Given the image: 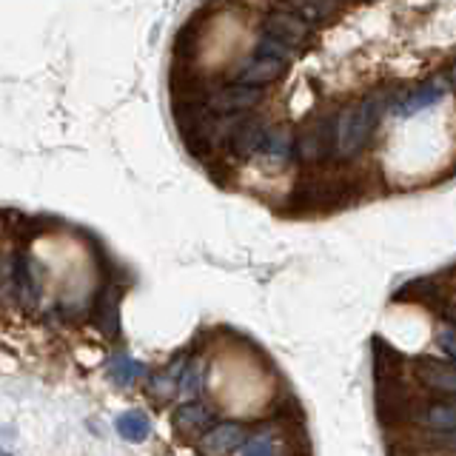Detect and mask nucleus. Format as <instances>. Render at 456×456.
Masks as SVG:
<instances>
[{
	"mask_svg": "<svg viewBox=\"0 0 456 456\" xmlns=\"http://www.w3.org/2000/svg\"><path fill=\"white\" fill-rule=\"evenodd\" d=\"M391 100H394V94L377 92L368 100H362V103H356L339 114L337 118V157L348 160V157L360 154L368 146V140L377 132V126H379Z\"/></svg>",
	"mask_w": 456,
	"mask_h": 456,
	"instance_id": "obj_1",
	"label": "nucleus"
},
{
	"mask_svg": "<svg viewBox=\"0 0 456 456\" xmlns=\"http://www.w3.org/2000/svg\"><path fill=\"white\" fill-rule=\"evenodd\" d=\"M337 154V120L322 118L305 126L294 140V157L299 163H322Z\"/></svg>",
	"mask_w": 456,
	"mask_h": 456,
	"instance_id": "obj_2",
	"label": "nucleus"
},
{
	"mask_svg": "<svg viewBox=\"0 0 456 456\" xmlns=\"http://www.w3.org/2000/svg\"><path fill=\"white\" fill-rule=\"evenodd\" d=\"M351 200V185L339 180H322V183H303L291 194V206L299 208H339Z\"/></svg>",
	"mask_w": 456,
	"mask_h": 456,
	"instance_id": "obj_3",
	"label": "nucleus"
},
{
	"mask_svg": "<svg viewBox=\"0 0 456 456\" xmlns=\"http://www.w3.org/2000/svg\"><path fill=\"white\" fill-rule=\"evenodd\" d=\"M263 100V86L237 83L232 89H223L217 94H208V109L214 114H242L254 109Z\"/></svg>",
	"mask_w": 456,
	"mask_h": 456,
	"instance_id": "obj_4",
	"label": "nucleus"
},
{
	"mask_svg": "<svg viewBox=\"0 0 456 456\" xmlns=\"http://www.w3.org/2000/svg\"><path fill=\"white\" fill-rule=\"evenodd\" d=\"M263 32L277 37L280 43H285V46L297 49L311 37V26H308V20H303L294 12H271L263 23Z\"/></svg>",
	"mask_w": 456,
	"mask_h": 456,
	"instance_id": "obj_5",
	"label": "nucleus"
},
{
	"mask_svg": "<svg viewBox=\"0 0 456 456\" xmlns=\"http://www.w3.org/2000/svg\"><path fill=\"white\" fill-rule=\"evenodd\" d=\"M265 140H268L265 123L256 118H246L234 123L232 134H228V149H232V154L240 157V160H248L256 151H263Z\"/></svg>",
	"mask_w": 456,
	"mask_h": 456,
	"instance_id": "obj_6",
	"label": "nucleus"
},
{
	"mask_svg": "<svg viewBox=\"0 0 456 456\" xmlns=\"http://www.w3.org/2000/svg\"><path fill=\"white\" fill-rule=\"evenodd\" d=\"M40 265L32 260V256H18L14 260V271H12V260H6L4 265V285L14 280L18 285V299L26 305H32L37 299V289H40Z\"/></svg>",
	"mask_w": 456,
	"mask_h": 456,
	"instance_id": "obj_7",
	"label": "nucleus"
},
{
	"mask_svg": "<svg viewBox=\"0 0 456 456\" xmlns=\"http://www.w3.org/2000/svg\"><path fill=\"white\" fill-rule=\"evenodd\" d=\"M94 325L103 331L109 339L120 337V289L118 285H103L100 294L94 297Z\"/></svg>",
	"mask_w": 456,
	"mask_h": 456,
	"instance_id": "obj_8",
	"label": "nucleus"
},
{
	"mask_svg": "<svg viewBox=\"0 0 456 456\" xmlns=\"http://www.w3.org/2000/svg\"><path fill=\"white\" fill-rule=\"evenodd\" d=\"M285 66H289V61H280V57H271V54H260V52H256L248 63L240 66L237 83L265 86L271 80H280L285 75Z\"/></svg>",
	"mask_w": 456,
	"mask_h": 456,
	"instance_id": "obj_9",
	"label": "nucleus"
},
{
	"mask_svg": "<svg viewBox=\"0 0 456 456\" xmlns=\"http://www.w3.org/2000/svg\"><path fill=\"white\" fill-rule=\"evenodd\" d=\"M246 431H242L240 422H220L208 428L200 439V451L203 453H237V448L246 442Z\"/></svg>",
	"mask_w": 456,
	"mask_h": 456,
	"instance_id": "obj_10",
	"label": "nucleus"
},
{
	"mask_svg": "<svg viewBox=\"0 0 456 456\" xmlns=\"http://www.w3.org/2000/svg\"><path fill=\"white\" fill-rule=\"evenodd\" d=\"M417 377L422 379L425 388L456 396V365L439 360H417Z\"/></svg>",
	"mask_w": 456,
	"mask_h": 456,
	"instance_id": "obj_11",
	"label": "nucleus"
},
{
	"mask_svg": "<svg viewBox=\"0 0 456 456\" xmlns=\"http://www.w3.org/2000/svg\"><path fill=\"white\" fill-rule=\"evenodd\" d=\"M214 422V411L203 403H185L175 413V431L185 439L203 436Z\"/></svg>",
	"mask_w": 456,
	"mask_h": 456,
	"instance_id": "obj_12",
	"label": "nucleus"
},
{
	"mask_svg": "<svg viewBox=\"0 0 456 456\" xmlns=\"http://www.w3.org/2000/svg\"><path fill=\"white\" fill-rule=\"evenodd\" d=\"M413 419H417L419 425L436 428V431H456V399L451 396L448 403L425 405L413 413Z\"/></svg>",
	"mask_w": 456,
	"mask_h": 456,
	"instance_id": "obj_13",
	"label": "nucleus"
},
{
	"mask_svg": "<svg viewBox=\"0 0 456 456\" xmlns=\"http://www.w3.org/2000/svg\"><path fill=\"white\" fill-rule=\"evenodd\" d=\"M294 140L291 132L285 126L280 128H271L268 132V140H265V146H263V154L268 157V160H274V163H285V160H291V154H294Z\"/></svg>",
	"mask_w": 456,
	"mask_h": 456,
	"instance_id": "obj_14",
	"label": "nucleus"
},
{
	"mask_svg": "<svg viewBox=\"0 0 456 456\" xmlns=\"http://www.w3.org/2000/svg\"><path fill=\"white\" fill-rule=\"evenodd\" d=\"M118 434L128 442H142L151 434V422L142 411H126L118 417Z\"/></svg>",
	"mask_w": 456,
	"mask_h": 456,
	"instance_id": "obj_15",
	"label": "nucleus"
},
{
	"mask_svg": "<svg viewBox=\"0 0 456 456\" xmlns=\"http://www.w3.org/2000/svg\"><path fill=\"white\" fill-rule=\"evenodd\" d=\"M109 374L114 382H120V385H134L146 377V365H142L140 360H132V356L120 354L109 362Z\"/></svg>",
	"mask_w": 456,
	"mask_h": 456,
	"instance_id": "obj_16",
	"label": "nucleus"
},
{
	"mask_svg": "<svg viewBox=\"0 0 456 456\" xmlns=\"http://www.w3.org/2000/svg\"><path fill=\"white\" fill-rule=\"evenodd\" d=\"M197 46H200V14L191 18L185 26H180L177 40H175V57L180 63H189L197 52Z\"/></svg>",
	"mask_w": 456,
	"mask_h": 456,
	"instance_id": "obj_17",
	"label": "nucleus"
},
{
	"mask_svg": "<svg viewBox=\"0 0 456 456\" xmlns=\"http://www.w3.org/2000/svg\"><path fill=\"white\" fill-rule=\"evenodd\" d=\"M439 97H442V92H439L436 83H422L417 92L405 94V103L399 106V114H403V118H408V114H413V111H422L428 106H434Z\"/></svg>",
	"mask_w": 456,
	"mask_h": 456,
	"instance_id": "obj_18",
	"label": "nucleus"
},
{
	"mask_svg": "<svg viewBox=\"0 0 456 456\" xmlns=\"http://www.w3.org/2000/svg\"><path fill=\"white\" fill-rule=\"evenodd\" d=\"M285 448L277 445L274 439H271L268 434H256V436H248L242 445L237 448L240 456H271V453H282Z\"/></svg>",
	"mask_w": 456,
	"mask_h": 456,
	"instance_id": "obj_19",
	"label": "nucleus"
},
{
	"mask_svg": "<svg viewBox=\"0 0 456 456\" xmlns=\"http://www.w3.org/2000/svg\"><path fill=\"white\" fill-rule=\"evenodd\" d=\"M206 379V365H189V368H183V374H180V391L183 394H197L200 391V385H203Z\"/></svg>",
	"mask_w": 456,
	"mask_h": 456,
	"instance_id": "obj_20",
	"label": "nucleus"
},
{
	"mask_svg": "<svg viewBox=\"0 0 456 456\" xmlns=\"http://www.w3.org/2000/svg\"><path fill=\"white\" fill-rule=\"evenodd\" d=\"M436 342H439V348L451 356V360H456V325H451V328H442L439 337H436Z\"/></svg>",
	"mask_w": 456,
	"mask_h": 456,
	"instance_id": "obj_21",
	"label": "nucleus"
},
{
	"mask_svg": "<svg viewBox=\"0 0 456 456\" xmlns=\"http://www.w3.org/2000/svg\"><path fill=\"white\" fill-rule=\"evenodd\" d=\"M431 439L436 442V445H434V451H453V453H456V431L434 434Z\"/></svg>",
	"mask_w": 456,
	"mask_h": 456,
	"instance_id": "obj_22",
	"label": "nucleus"
},
{
	"mask_svg": "<svg viewBox=\"0 0 456 456\" xmlns=\"http://www.w3.org/2000/svg\"><path fill=\"white\" fill-rule=\"evenodd\" d=\"M451 83H453V89H456V63L451 66Z\"/></svg>",
	"mask_w": 456,
	"mask_h": 456,
	"instance_id": "obj_23",
	"label": "nucleus"
},
{
	"mask_svg": "<svg viewBox=\"0 0 456 456\" xmlns=\"http://www.w3.org/2000/svg\"><path fill=\"white\" fill-rule=\"evenodd\" d=\"M451 320H453V322H456V308H453V311H451Z\"/></svg>",
	"mask_w": 456,
	"mask_h": 456,
	"instance_id": "obj_24",
	"label": "nucleus"
}]
</instances>
